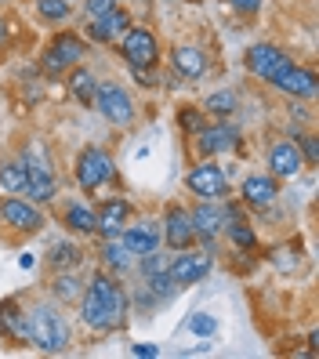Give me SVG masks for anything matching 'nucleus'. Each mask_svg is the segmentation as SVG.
<instances>
[{
  "instance_id": "f257e3e1",
  "label": "nucleus",
  "mask_w": 319,
  "mask_h": 359,
  "mask_svg": "<svg viewBox=\"0 0 319 359\" xmlns=\"http://www.w3.org/2000/svg\"><path fill=\"white\" fill-rule=\"evenodd\" d=\"M80 316H83V323L95 327V330H109V327L123 323V316H127L123 287L113 283L109 276H95L91 290L83 294V302H80Z\"/></svg>"
},
{
  "instance_id": "f03ea898",
  "label": "nucleus",
  "mask_w": 319,
  "mask_h": 359,
  "mask_svg": "<svg viewBox=\"0 0 319 359\" xmlns=\"http://www.w3.org/2000/svg\"><path fill=\"white\" fill-rule=\"evenodd\" d=\"M26 330H29V341L44 352H66L69 345V327L62 320V312L40 305L26 316Z\"/></svg>"
},
{
  "instance_id": "7ed1b4c3",
  "label": "nucleus",
  "mask_w": 319,
  "mask_h": 359,
  "mask_svg": "<svg viewBox=\"0 0 319 359\" xmlns=\"http://www.w3.org/2000/svg\"><path fill=\"white\" fill-rule=\"evenodd\" d=\"M116 167H113V156L98 149V145H91V149H83L80 160H76V182L83 193H95V189H102L105 182H113Z\"/></svg>"
},
{
  "instance_id": "20e7f679",
  "label": "nucleus",
  "mask_w": 319,
  "mask_h": 359,
  "mask_svg": "<svg viewBox=\"0 0 319 359\" xmlns=\"http://www.w3.org/2000/svg\"><path fill=\"white\" fill-rule=\"evenodd\" d=\"M120 40H123L120 51H123V62H127V66H142V69H153V66H156V58H160V44H156V36L149 33V29L131 26Z\"/></svg>"
},
{
  "instance_id": "39448f33",
  "label": "nucleus",
  "mask_w": 319,
  "mask_h": 359,
  "mask_svg": "<svg viewBox=\"0 0 319 359\" xmlns=\"http://www.w3.org/2000/svg\"><path fill=\"white\" fill-rule=\"evenodd\" d=\"M83 55H88V44H83L80 36H73V33H62V36H55V40H51L48 51H44V69L58 76V73L73 69Z\"/></svg>"
},
{
  "instance_id": "423d86ee",
  "label": "nucleus",
  "mask_w": 319,
  "mask_h": 359,
  "mask_svg": "<svg viewBox=\"0 0 319 359\" xmlns=\"http://www.w3.org/2000/svg\"><path fill=\"white\" fill-rule=\"evenodd\" d=\"M95 102H98V109L105 113V120L116 123V128H127V123L135 120V102H131V95H127L120 83H98Z\"/></svg>"
},
{
  "instance_id": "0eeeda50",
  "label": "nucleus",
  "mask_w": 319,
  "mask_h": 359,
  "mask_svg": "<svg viewBox=\"0 0 319 359\" xmlns=\"http://www.w3.org/2000/svg\"><path fill=\"white\" fill-rule=\"evenodd\" d=\"M287 66H294L290 62V55H283L280 48H272V44H254L250 51H247V69L254 73V76H262V80H276Z\"/></svg>"
},
{
  "instance_id": "6e6552de",
  "label": "nucleus",
  "mask_w": 319,
  "mask_h": 359,
  "mask_svg": "<svg viewBox=\"0 0 319 359\" xmlns=\"http://www.w3.org/2000/svg\"><path fill=\"white\" fill-rule=\"evenodd\" d=\"M131 29V15H127L123 8H109L105 15L91 18L88 26V36L95 40V44H116V40Z\"/></svg>"
},
{
  "instance_id": "1a4fd4ad",
  "label": "nucleus",
  "mask_w": 319,
  "mask_h": 359,
  "mask_svg": "<svg viewBox=\"0 0 319 359\" xmlns=\"http://www.w3.org/2000/svg\"><path fill=\"white\" fill-rule=\"evenodd\" d=\"M0 218H4L11 229H18V232H40L44 229V215H40L29 200H4Z\"/></svg>"
},
{
  "instance_id": "9d476101",
  "label": "nucleus",
  "mask_w": 319,
  "mask_h": 359,
  "mask_svg": "<svg viewBox=\"0 0 319 359\" xmlns=\"http://www.w3.org/2000/svg\"><path fill=\"white\" fill-rule=\"evenodd\" d=\"M189 189H193L196 196H203V200H215V196H225V175H222V167H215V163H200V167H193L189 171Z\"/></svg>"
},
{
  "instance_id": "9b49d317",
  "label": "nucleus",
  "mask_w": 319,
  "mask_h": 359,
  "mask_svg": "<svg viewBox=\"0 0 319 359\" xmlns=\"http://www.w3.org/2000/svg\"><path fill=\"white\" fill-rule=\"evenodd\" d=\"M167 272H171V280H175L178 290L193 287V283H200L210 272V258L207 255H182V258H175L171 265H167Z\"/></svg>"
},
{
  "instance_id": "f8f14e48",
  "label": "nucleus",
  "mask_w": 319,
  "mask_h": 359,
  "mask_svg": "<svg viewBox=\"0 0 319 359\" xmlns=\"http://www.w3.org/2000/svg\"><path fill=\"white\" fill-rule=\"evenodd\" d=\"M276 83V88H280V91H287V95H294V98H315V73H308V69H301V66H287L280 76H276L272 80Z\"/></svg>"
},
{
  "instance_id": "ddd939ff",
  "label": "nucleus",
  "mask_w": 319,
  "mask_h": 359,
  "mask_svg": "<svg viewBox=\"0 0 319 359\" xmlns=\"http://www.w3.org/2000/svg\"><path fill=\"white\" fill-rule=\"evenodd\" d=\"M160 236L171 243L175 250H185L189 243L196 240V232H193V218L185 215V210H178V207H171L167 210V222H163V229H160Z\"/></svg>"
},
{
  "instance_id": "4468645a",
  "label": "nucleus",
  "mask_w": 319,
  "mask_h": 359,
  "mask_svg": "<svg viewBox=\"0 0 319 359\" xmlns=\"http://www.w3.org/2000/svg\"><path fill=\"white\" fill-rule=\"evenodd\" d=\"M236 142H240V131L232 128V123H215V128H203L200 131V153L203 156H215V153H229V149H236Z\"/></svg>"
},
{
  "instance_id": "2eb2a0df",
  "label": "nucleus",
  "mask_w": 319,
  "mask_h": 359,
  "mask_svg": "<svg viewBox=\"0 0 319 359\" xmlns=\"http://www.w3.org/2000/svg\"><path fill=\"white\" fill-rule=\"evenodd\" d=\"M189 218H193V232H196L200 240H215L218 232L225 229V210L215 207V203H207V200H203Z\"/></svg>"
},
{
  "instance_id": "dca6fc26",
  "label": "nucleus",
  "mask_w": 319,
  "mask_h": 359,
  "mask_svg": "<svg viewBox=\"0 0 319 359\" xmlns=\"http://www.w3.org/2000/svg\"><path fill=\"white\" fill-rule=\"evenodd\" d=\"M160 225L156 222H142V225H135V229H127L123 232V247L131 250V255H149V250H156L160 247Z\"/></svg>"
},
{
  "instance_id": "f3484780",
  "label": "nucleus",
  "mask_w": 319,
  "mask_h": 359,
  "mask_svg": "<svg viewBox=\"0 0 319 359\" xmlns=\"http://www.w3.org/2000/svg\"><path fill=\"white\" fill-rule=\"evenodd\" d=\"M269 163H272L276 178H294L297 171H301L305 160H301V153H297L294 142H276L272 153H269Z\"/></svg>"
},
{
  "instance_id": "a211bd4d",
  "label": "nucleus",
  "mask_w": 319,
  "mask_h": 359,
  "mask_svg": "<svg viewBox=\"0 0 319 359\" xmlns=\"http://www.w3.org/2000/svg\"><path fill=\"white\" fill-rule=\"evenodd\" d=\"M171 66H175V73H178V76H185V80H200V76L207 73V58H203V51H200V48L182 44V48H175V51H171Z\"/></svg>"
},
{
  "instance_id": "6ab92c4d",
  "label": "nucleus",
  "mask_w": 319,
  "mask_h": 359,
  "mask_svg": "<svg viewBox=\"0 0 319 359\" xmlns=\"http://www.w3.org/2000/svg\"><path fill=\"white\" fill-rule=\"evenodd\" d=\"M123 222H127V203L123 200H109V203L98 210V232H102L105 240H120Z\"/></svg>"
},
{
  "instance_id": "aec40b11",
  "label": "nucleus",
  "mask_w": 319,
  "mask_h": 359,
  "mask_svg": "<svg viewBox=\"0 0 319 359\" xmlns=\"http://www.w3.org/2000/svg\"><path fill=\"white\" fill-rule=\"evenodd\" d=\"M276 178H265V175H250L247 182H243V200L250 203V207H269L272 200H276Z\"/></svg>"
},
{
  "instance_id": "412c9836",
  "label": "nucleus",
  "mask_w": 319,
  "mask_h": 359,
  "mask_svg": "<svg viewBox=\"0 0 319 359\" xmlns=\"http://www.w3.org/2000/svg\"><path fill=\"white\" fill-rule=\"evenodd\" d=\"M69 91H73V98L80 102V105H91L95 102V95H98V80H95V73L91 69H73L69 73Z\"/></svg>"
},
{
  "instance_id": "4be33fe9",
  "label": "nucleus",
  "mask_w": 319,
  "mask_h": 359,
  "mask_svg": "<svg viewBox=\"0 0 319 359\" xmlns=\"http://www.w3.org/2000/svg\"><path fill=\"white\" fill-rule=\"evenodd\" d=\"M66 225L73 232H83V236H91V232H98V215L91 207H83V203H69L66 207Z\"/></svg>"
},
{
  "instance_id": "5701e85b",
  "label": "nucleus",
  "mask_w": 319,
  "mask_h": 359,
  "mask_svg": "<svg viewBox=\"0 0 319 359\" xmlns=\"http://www.w3.org/2000/svg\"><path fill=\"white\" fill-rule=\"evenodd\" d=\"M26 182H29V171H26L22 160H11V163L0 167V189H4V193H22Z\"/></svg>"
},
{
  "instance_id": "b1692460",
  "label": "nucleus",
  "mask_w": 319,
  "mask_h": 359,
  "mask_svg": "<svg viewBox=\"0 0 319 359\" xmlns=\"http://www.w3.org/2000/svg\"><path fill=\"white\" fill-rule=\"evenodd\" d=\"M0 330H8L15 341H29V330H26V316H18V309L8 302L0 305Z\"/></svg>"
},
{
  "instance_id": "393cba45",
  "label": "nucleus",
  "mask_w": 319,
  "mask_h": 359,
  "mask_svg": "<svg viewBox=\"0 0 319 359\" xmlns=\"http://www.w3.org/2000/svg\"><path fill=\"white\" fill-rule=\"evenodd\" d=\"M55 175H33L29 182H26V193H29V200L33 203H48V200H55Z\"/></svg>"
},
{
  "instance_id": "a878e982",
  "label": "nucleus",
  "mask_w": 319,
  "mask_h": 359,
  "mask_svg": "<svg viewBox=\"0 0 319 359\" xmlns=\"http://www.w3.org/2000/svg\"><path fill=\"white\" fill-rule=\"evenodd\" d=\"M225 229H229V236H232V243L236 247H254V232H250V225L240 218V215H232V210H225Z\"/></svg>"
},
{
  "instance_id": "bb28decb",
  "label": "nucleus",
  "mask_w": 319,
  "mask_h": 359,
  "mask_svg": "<svg viewBox=\"0 0 319 359\" xmlns=\"http://www.w3.org/2000/svg\"><path fill=\"white\" fill-rule=\"evenodd\" d=\"M102 258H105V265H109V269H116V272H123V269H131V250H127L120 240H109V243H105V250H102Z\"/></svg>"
},
{
  "instance_id": "cd10ccee",
  "label": "nucleus",
  "mask_w": 319,
  "mask_h": 359,
  "mask_svg": "<svg viewBox=\"0 0 319 359\" xmlns=\"http://www.w3.org/2000/svg\"><path fill=\"white\" fill-rule=\"evenodd\" d=\"M36 11H40V18H48V22H66L69 11H73V0H36Z\"/></svg>"
},
{
  "instance_id": "c85d7f7f",
  "label": "nucleus",
  "mask_w": 319,
  "mask_h": 359,
  "mask_svg": "<svg viewBox=\"0 0 319 359\" xmlns=\"http://www.w3.org/2000/svg\"><path fill=\"white\" fill-rule=\"evenodd\" d=\"M207 113H215L218 120L232 116V113H236V95H232V91H218V95H210V98H207Z\"/></svg>"
},
{
  "instance_id": "c756f323",
  "label": "nucleus",
  "mask_w": 319,
  "mask_h": 359,
  "mask_svg": "<svg viewBox=\"0 0 319 359\" xmlns=\"http://www.w3.org/2000/svg\"><path fill=\"white\" fill-rule=\"evenodd\" d=\"M22 163H26L29 178H33V175H51V163H48V156H44V149H40V145H29L26 156H22Z\"/></svg>"
},
{
  "instance_id": "7c9ffc66",
  "label": "nucleus",
  "mask_w": 319,
  "mask_h": 359,
  "mask_svg": "<svg viewBox=\"0 0 319 359\" xmlns=\"http://www.w3.org/2000/svg\"><path fill=\"white\" fill-rule=\"evenodd\" d=\"M149 290H153L156 298H171L178 287H175V280H171V272L163 269V272H153V276H149Z\"/></svg>"
},
{
  "instance_id": "2f4dec72",
  "label": "nucleus",
  "mask_w": 319,
  "mask_h": 359,
  "mask_svg": "<svg viewBox=\"0 0 319 359\" xmlns=\"http://www.w3.org/2000/svg\"><path fill=\"white\" fill-rule=\"evenodd\" d=\"M215 316H207V312H196L193 316V320H189V330H193L196 337H210V334H215Z\"/></svg>"
},
{
  "instance_id": "473e14b6",
  "label": "nucleus",
  "mask_w": 319,
  "mask_h": 359,
  "mask_svg": "<svg viewBox=\"0 0 319 359\" xmlns=\"http://www.w3.org/2000/svg\"><path fill=\"white\" fill-rule=\"evenodd\" d=\"M76 294H80V280H76V276L55 280V298H58V302H69V298H76Z\"/></svg>"
},
{
  "instance_id": "72a5a7b5",
  "label": "nucleus",
  "mask_w": 319,
  "mask_h": 359,
  "mask_svg": "<svg viewBox=\"0 0 319 359\" xmlns=\"http://www.w3.org/2000/svg\"><path fill=\"white\" fill-rule=\"evenodd\" d=\"M51 262L55 265H73L76 262V247L73 243H55L51 247Z\"/></svg>"
},
{
  "instance_id": "f704fd0d",
  "label": "nucleus",
  "mask_w": 319,
  "mask_h": 359,
  "mask_svg": "<svg viewBox=\"0 0 319 359\" xmlns=\"http://www.w3.org/2000/svg\"><path fill=\"white\" fill-rule=\"evenodd\" d=\"M109 8H116V0H83V11H88V18H98V15H105Z\"/></svg>"
},
{
  "instance_id": "c9c22d12",
  "label": "nucleus",
  "mask_w": 319,
  "mask_h": 359,
  "mask_svg": "<svg viewBox=\"0 0 319 359\" xmlns=\"http://www.w3.org/2000/svg\"><path fill=\"white\" fill-rule=\"evenodd\" d=\"M229 8H236L240 15H258L262 11V0H229Z\"/></svg>"
},
{
  "instance_id": "e433bc0d",
  "label": "nucleus",
  "mask_w": 319,
  "mask_h": 359,
  "mask_svg": "<svg viewBox=\"0 0 319 359\" xmlns=\"http://www.w3.org/2000/svg\"><path fill=\"white\" fill-rule=\"evenodd\" d=\"M297 153H305V160L315 163V160H319V145H315V138H301V149H297Z\"/></svg>"
},
{
  "instance_id": "4c0bfd02",
  "label": "nucleus",
  "mask_w": 319,
  "mask_h": 359,
  "mask_svg": "<svg viewBox=\"0 0 319 359\" xmlns=\"http://www.w3.org/2000/svg\"><path fill=\"white\" fill-rule=\"evenodd\" d=\"M182 123H185L189 131H200V113H196V109H185V113H182Z\"/></svg>"
},
{
  "instance_id": "58836bf2",
  "label": "nucleus",
  "mask_w": 319,
  "mask_h": 359,
  "mask_svg": "<svg viewBox=\"0 0 319 359\" xmlns=\"http://www.w3.org/2000/svg\"><path fill=\"white\" fill-rule=\"evenodd\" d=\"M135 355H149V359H153V355H160V348L156 345H135Z\"/></svg>"
},
{
  "instance_id": "ea45409f",
  "label": "nucleus",
  "mask_w": 319,
  "mask_h": 359,
  "mask_svg": "<svg viewBox=\"0 0 319 359\" xmlns=\"http://www.w3.org/2000/svg\"><path fill=\"white\" fill-rule=\"evenodd\" d=\"M4 36H8V26H4V18H0V44H4Z\"/></svg>"
}]
</instances>
